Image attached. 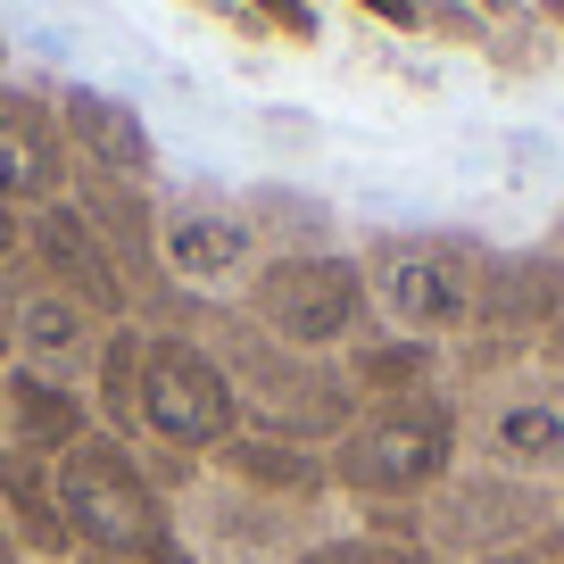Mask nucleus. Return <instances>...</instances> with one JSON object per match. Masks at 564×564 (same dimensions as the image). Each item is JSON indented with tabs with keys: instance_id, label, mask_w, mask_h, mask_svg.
Segmentation results:
<instances>
[{
	"instance_id": "cd10ccee",
	"label": "nucleus",
	"mask_w": 564,
	"mask_h": 564,
	"mask_svg": "<svg viewBox=\"0 0 564 564\" xmlns=\"http://www.w3.org/2000/svg\"><path fill=\"white\" fill-rule=\"evenodd\" d=\"M556 507H564V481H556Z\"/></svg>"
},
{
	"instance_id": "b1692460",
	"label": "nucleus",
	"mask_w": 564,
	"mask_h": 564,
	"mask_svg": "<svg viewBox=\"0 0 564 564\" xmlns=\"http://www.w3.org/2000/svg\"><path fill=\"white\" fill-rule=\"evenodd\" d=\"M0 564H25V547H18V531H9V514H0Z\"/></svg>"
},
{
	"instance_id": "f03ea898",
	"label": "nucleus",
	"mask_w": 564,
	"mask_h": 564,
	"mask_svg": "<svg viewBox=\"0 0 564 564\" xmlns=\"http://www.w3.org/2000/svg\"><path fill=\"white\" fill-rule=\"evenodd\" d=\"M465 465V432H457V399L441 390H406V399H366L349 415L333 448H324V474H333L340 498L390 523L406 514L415 498H432L448 474Z\"/></svg>"
},
{
	"instance_id": "9d476101",
	"label": "nucleus",
	"mask_w": 564,
	"mask_h": 564,
	"mask_svg": "<svg viewBox=\"0 0 564 564\" xmlns=\"http://www.w3.org/2000/svg\"><path fill=\"white\" fill-rule=\"evenodd\" d=\"M0 316H9V366L42 373V382H67V390L91 382L100 340H108V316H91L75 291H58L25 249L0 265Z\"/></svg>"
},
{
	"instance_id": "412c9836",
	"label": "nucleus",
	"mask_w": 564,
	"mask_h": 564,
	"mask_svg": "<svg viewBox=\"0 0 564 564\" xmlns=\"http://www.w3.org/2000/svg\"><path fill=\"white\" fill-rule=\"evenodd\" d=\"M490 564H564V523H547L540 540H523V547H507V556H490Z\"/></svg>"
},
{
	"instance_id": "6e6552de",
	"label": "nucleus",
	"mask_w": 564,
	"mask_h": 564,
	"mask_svg": "<svg viewBox=\"0 0 564 564\" xmlns=\"http://www.w3.org/2000/svg\"><path fill=\"white\" fill-rule=\"evenodd\" d=\"M241 432V406H232V382L192 333H150L141 340V432L133 448H166V457H199Z\"/></svg>"
},
{
	"instance_id": "f257e3e1",
	"label": "nucleus",
	"mask_w": 564,
	"mask_h": 564,
	"mask_svg": "<svg viewBox=\"0 0 564 564\" xmlns=\"http://www.w3.org/2000/svg\"><path fill=\"white\" fill-rule=\"evenodd\" d=\"M366 300L373 324L399 340H423V349H474L481 307H490V274L498 249L474 241V232H382L366 241Z\"/></svg>"
},
{
	"instance_id": "0eeeda50",
	"label": "nucleus",
	"mask_w": 564,
	"mask_h": 564,
	"mask_svg": "<svg viewBox=\"0 0 564 564\" xmlns=\"http://www.w3.org/2000/svg\"><path fill=\"white\" fill-rule=\"evenodd\" d=\"M241 291H249V324L300 357H340L349 340L373 333L366 265L349 249H274Z\"/></svg>"
},
{
	"instance_id": "20e7f679",
	"label": "nucleus",
	"mask_w": 564,
	"mask_h": 564,
	"mask_svg": "<svg viewBox=\"0 0 564 564\" xmlns=\"http://www.w3.org/2000/svg\"><path fill=\"white\" fill-rule=\"evenodd\" d=\"M199 349L225 366L232 406H241V432H274V441H300V448H333L340 432H349V415L366 406L349 390V373H340V357H300V349H282V340H265L258 324H232L225 340H199Z\"/></svg>"
},
{
	"instance_id": "7ed1b4c3",
	"label": "nucleus",
	"mask_w": 564,
	"mask_h": 564,
	"mask_svg": "<svg viewBox=\"0 0 564 564\" xmlns=\"http://www.w3.org/2000/svg\"><path fill=\"white\" fill-rule=\"evenodd\" d=\"M58 474V507H67L75 556H124V564H192L166 490L150 481V465L133 457V441L91 423L84 441L51 465Z\"/></svg>"
},
{
	"instance_id": "1a4fd4ad",
	"label": "nucleus",
	"mask_w": 564,
	"mask_h": 564,
	"mask_svg": "<svg viewBox=\"0 0 564 564\" xmlns=\"http://www.w3.org/2000/svg\"><path fill=\"white\" fill-rule=\"evenodd\" d=\"M183 514H192V540H183L192 564H300L316 540H333L316 507L258 498V490H241V481H216L208 465H199V481L183 490Z\"/></svg>"
},
{
	"instance_id": "bb28decb",
	"label": "nucleus",
	"mask_w": 564,
	"mask_h": 564,
	"mask_svg": "<svg viewBox=\"0 0 564 564\" xmlns=\"http://www.w3.org/2000/svg\"><path fill=\"white\" fill-rule=\"evenodd\" d=\"M0 357H9V316H0Z\"/></svg>"
},
{
	"instance_id": "9b49d317",
	"label": "nucleus",
	"mask_w": 564,
	"mask_h": 564,
	"mask_svg": "<svg viewBox=\"0 0 564 564\" xmlns=\"http://www.w3.org/2000/svg\"><path fill=\"white\" fill-rule=\"evenodd\" d=\"M265 258H274V249H265L249 199L192 192V199H175V208H159V265H166V291H183V300H225Z\"/></svg>"
},
{
	"instance_id": "a211bd4d",
	"label": "nucleus",
	"mask_w": 564,
	"mask_h": 564,
	"mask_svg": "<svg viewBox=\"0 0 564 564\" xmlns=\"http://www.w3.org/2000/svg\"><path fill=\"white\" fill-rule=\"evenodd\" d=\"M0 406H9V448H25V457H67L75 441L91 432V399L67 382H42V373L9 366V390H0Z\"/></svg>"
},
{
	"instance_id": "4468645a",
	"label": "nucleus",
	"mask_w": 564,
	"mask_h": 564,
	"mask_svg": "<svg viewBox=\"0 0 564 564\" xmlns=\"http://www.w3.org/2000/svg\"><path fill=\"white\" fill-rule=\"evenodd\" d=\"M25 258H34L58 291H75L91 316L133 324V300H124V282H117V265H108V249L91 241V225L75 216V199H51V208L25 216Z\"/></svg>"
},
{
	"instance_id": "4be33fe9",
	"label": "nucleus",
	"mask_w": 564,
	"mask_h": 564,
	"mask_svg": "<svg viewBox=\"0 0 564 564\" xmlns=\"http://www.w3.org/2000/svg\"><path fill=\"white\" fill-rule=\"evenodd\" d=\"M18 249H25V216H9V208H0V265L18 258Z\"/></svg>"
},
{
	"instance_id": "dca6fc26",
	"label": "nucleus",
	"mask_w": 564,
	"mask_h": 564,
	"mask_svg": "<svg viewBox=\"0 0 564 564\" xmlns=\"http://www.w3.org/2000/svg\"><path fill=\"white\" fill-rule=\"evenodd\" d=\"M216 481H241L258 498H282V507H316L333 498V474H324V448H300V441H274V432H232L225 448L208 457Z\"/></svg>"
},
{
	"instance_id": "aec40b11",
	"label": "nucleus",
	"mask_w": 564,
	"mask_h": 564,
	"mask_svg": "<svg viewBox=\"0 0 564 564\" xmlns=\"http://www.w3.org/2000/svg\"><path fill=\"white\" fill-rule=\"evenodd\" d=\"M300 564H432L415 540H390V531H333V540H316Z\"/></svg>"
},
{
	"instance_id": "ddd939ff",
	"label": "nucleus",
	"mask_w": 564,
	"mask_h": 564,
	"mask_svg": "<svg viewBox=\"0 0 564 564\" xmlns=\"http://www.w3.org/2000/svg\"><path fill=\"white\" fill-rule=\"evenodd\" d=\"M75 166H67V133H58V108L34 91L0 84V208L34 216L51 199H67Z\"/></svg>"
},
{
	"instance_id": "2eb2a0df",
	"label": "nucleus",
	"mask_w": 564,
	"mask_h": 564,
	"mask_svg": "<svg viewBox=\"0 0 564 564\" xmlns=\"http://www.w3.org/2000/svg\"><path fill=\"white\" fill-rule=\"evenodd\" d=\"M58 133H67V159H84L91 175L141 183L150 166H159V141H150V124H141V108L117 100V91H100V84H67L58 91Z\"/></svg>"
},
{
	"instance_id": "6ab92c4d",
	"label": "nucleus",
	"mask_w": 564,
	"mask_h": 564,
	"mask_svg": "<svg viewBox=\"0 0 564 564\" xmlns=\"http://www.w3.org/2000/svg\"><path fill=\"white\" fill-rule=\"evenodd\" d=\"M141 340H150V324H108L100 340V366H91V390H100V432H117V441H133L141 432Z\"/></svg>"
},
{
	"instance_id": "f3484780",
	"label": "nucleus",
	"mask_w": 564,
	"mask_h": 564,
	"mask_svg": "<svg viewBox=\"0 0 564 564\" xmlns=\"http://www.w3.org/2000/svg\"><path fill=\"white\" fill-rule=\"evenodd\" d=\"M0 514H9V531H18L25 556H42V564H67L75 556V531H67V507H58L51 457L0 448Z\"/></svg>"
},
{
	"instance_id": "f8f14e48",
	"label": "nucleus",
	"mask_w": 564,
	"mask_h": 564,
	"mask_svg": "<svg viewBox=\"0 0 564 564\" xmlns=\"http://www.w3.org/2000/svg\"><path fill=\"white\" fill-rule=\"evenodd\" d=\"M75 216L91 225V241L108 249V265H117L124 300L133 307H166L175 291H166V265H159V199L141 192V183H117V175H75L67 183Z\"/></svg>"
},
{
	"instance_id": "39448f33",
	"label": "nucleus",
	"mask_w": 564,
	"mask_h": 564,
	"mask_svg": "<svg viewBox=\"0 0 564 564\" xmlns=\"http://www.w3.org/2000/svg\"><path fill=\"white\" fill-rule=\"evenodd\" d=\"M457 432H465V465H490V474L564 481V373H547L540 357L523 366H490V373H457Z\"/></svg>"
},
{
	"instance_id": "5701e85b",
	"label": "nucleus",
	"mask_w": 564,
	"mask_h": 564,
	"mask_svg": "<svg viewBox=\"0 0 564 564\" xmlns=\"http://www.w3.org/2000/svg\"><path fill=\"white\" fill-rule=\"evenodd\" d=\"M540 366H547V373H564V316H556V333L540 340Z\"/></svg>"
},
{
	"instance_id": "393cba45",
	"label": "nucleus",
	"mask_w": 564,
	"mask_h": 564,
	"mask_svg": "<svg viewBox=\"0 0 564 564\" xmlns=\"http://www.w3.org/2000/svg\"><path fill=\"white\" fill-rule=\"evenodd\" d=\"M540 249H547V258H556V274H564V225H556V232H547V241H540Z\"/></svg>"
},
{
	"instance_id": "a878e982",
	"label": "nucleus",
	"mask_w": 564,
	"mask_h": 564,
	"mask_svg": "<svg viewBox=\"0 0 564 564\" xmlns=\"http://www.w3.org/2000/svg\"><path fill=\"white\" fill-rule=\"evenodd\" d=\"M75 564H124V556H75Z\"/></svg>"
},
{
	"instance_id": "423d86ee",
	"label": "nucleus",
	"mask_w": 564,
	"mask_h": 564,
	"mask_svg": "<svg viewBox=\"0 0 564 564\" xmlns=\"http://www.w3.org/2000/svg\"><path fill=\"white\" fill-rule=\"evenodd\" d=\"M547 523H564L556 490L490 474V465H457L432 498H415L406 514H390V523H373V531L415 540L432 564H490V556H507V547L540 540Z\"/></svg>"
},
{
	"instance_id": "c85d7f7f",
	"label": "nucleus",
	"mask_w": 564,
	"mask_h": 564,
	"mask_svg": "<svg viewBox=\"0 0 564 564\" xmlns=\"http://www.w3.org/2000/svg\"><path fill=\"white\" fill-rule=\"evenodd\" d=\"M0 58H9V51H0Z\"/></svg>"
}]
</instances>
